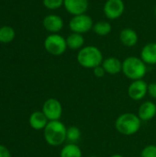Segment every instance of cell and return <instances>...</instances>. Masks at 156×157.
I'll list each match as a JSON object with an SVG mask.
<instances>
[{
    "mask_svg": "<svg viewBox=\"0 0 156 157\" xmlns=\"http://www.w3.org/2000/svg\"><path fill=\"white\" fill-rule=\"evenodd\" d=\"M141 157H156V145L149 144L145 146L141 152Z\"/></svg>",
    "mask_w": 156,
    "mask_h": 157,
    "instance_id": "23",
    "label": "cell"
},
{
    "mask_svg": "<svg viewBox=\"0 0 156 157\" xmlns=\"http://www.w3.org/2000/svg\"><path fill=\"white\" fill-rule=\"evenodd\" d=\"M104 61L101 51L96 46H86L77 53L78 63L86 69H94L102 64Z\"/></svg>",
    "mask_w": 156,
    "mask_h": 157,
    "instance_id": "3",
    "label": "cell"
},
{
    "mask_svg": "<svg viewBox=\"0 0 156 157\" xmlns=\"http://www.w3.org/2000/svg\"><path fill=\"white\" fill-rule=\"evenodd\" d=\"M63 20L60 16L57 15H48L43 19V27L46 30L51 32L52 34L58 33L63 28Z\"/></svg>",
    "mask_w": 156,
    "mask_h": 157,
    "instance_id": "11",
    "label": "cell"
},
{
    "mask_svg": "<svg viewBox=\"0 0 156 157\" xmlns=\"http://www.w3.org/2000/svg\"><path fill=\"white\" fill-rule=\"evenodd\" d=\"M0 157H11V154L9 150L1 144H0Z\"/></svg>",
    "mask_w": 156,
    "mask_h": 157,
    "instance_id": "26",
    "label": "cell"
},
{
    "mask_svg": "<svg viewBox=\"0 0 156 157\" xmlns=\"http://www.w3.org/2000/svg\"><path fill=\"white\" fill-rule=\"evenodd\" d=\"M148 94V84L143 80H134L129 86L128 95L129 97L136 101L142 100Z\"/></svg>",
    "mask_w": 156,
    "mask_h": 157,
    "instance_id": "9",
    "label": "cell"
},
{
    "mask_svg": "<svg viewBox=\"0 0 156 157\" xmlns=\"http://www.w3.org/2000/svg\"><path fill=\"white\" fill-rule=\"evenodd\" d=\"M81 130L76 126H70L67 128L66 133V141L69 144H76L81 139Z\"/></svg>",
    "mask_w": 156,
    "mask_h": 157,
    "instance_id": "21",
    "label": "cell"
},
{
    "mask_svg": "<svg viewBox=\"0 0 156 157\" xmlns=\"http://www.w3.org/2000/svg\"><path fill=\"white\" fill-rule=\"evenodd\" d=\"M142 126V121L138 115L127 112L120 115L115 121L116 130L122 135L131 136L137 133Z\"/></svg>",
    "mask_w": 156,
    "mask_h": 157,
    "instance_id": "2",
    "label": "cell"
},
{
    "mask_svg": "<svg viewBox=\"0 0 156 157\" xmlns=\"http://www.w3.org/2000/svg\"><path fill=\"white\" fill-rule=\"evenodd\" d=\"M16 36L15 30L9 26H4L0 28V42L9 43L14 40Z\"/></svg>",
    "mask_w": 156,
    "mask_h": 157,
    "instance_id": "20",
    "label": "cell"
},
{
    "mask_svg": "<svg viewBox=\"0 0 156 157\" xmlns=\"http://www.w3.org/2000/svg\"><path fill=\"white\" fill-rule=\"evenodd\" d=\"M111 24L108 21H98L94 24L92 30L98 36H107L111 32Z\"/></svg>",
    "mask_w": 156,
    "mask_h": 157,
    "instance_id": "19",
    "label": "cell"
},
{
    "mask_svg": "<svg viewBox=\"0 0 156 157\" xmlns=\"http://www.w3.org/2000/svg\"><path fill=\"white\" fill-rule=\"evenodd\" d=\"M88 0H64L63 6L65 10L73 17L86 14L88 9Z\"/></svg>",
    "mask_w": 156,
    "mask_h": 157,
    "instance_id": "10",
    "label": "cell"
},
{
    "mask_svg": "<svg viewBox=\"0 0 156 157\" xmlns=\"http://www.w3.org/2000/svg\"><path fill=\"white\" fill-rule=\"evenodd\" d=\"M44 48L50 54L59 56L63 54L68 47L66 43V39L57 33H54L49 35L45 39Z\"/></svg>",
    "mask_w": 156,
    "mask_h": 157,
    "instance_id": "5",
    "label": "cell"
},
{
    "mask_svg": "<svg viewBox=\"0 0 156 157\" xmlns=\"http://www.w3.org/2000/svg\"><path fill=\"white\" fill-rule=\"evenodd\" d=\"M141 59L146 64H156V42H150L143 46L141 52Z\"/></svg>",
    "mask_w": 156,
    "mask_h": 157,
    "instance_id": "14",
    "label": "cell"
},
{
    "mask_svg": "<svg viewBox=\"0 0 156 157\" xmlns=\"http://www.w3.org/2000/svg\"><path fill=\"white\" fill-rule=\"evenodd\" d=\"M110 157H124V156H123V155H118V154H117V155H111Z\"/></svg>",
    "mask_w": 156,
    "mask_h": 157,
    "instance_id": "27",
    "label": "cell"
},
{
    "mask_svg": "<svg viewBox=\"0 0 156 157\" xmlns=\"http://www.w3.org/2000/svg\"><path fill=\"white\" fill-rule=\"evenodd\" d=\"M44 139L49 145L59 146L66 141L67 128L60 121H49L43 130Z\"/></svg>",
    "mask_w": 156,
    "mask_h": 157,
    "instance_id": "1",
    "label": "cell"
},
{
    "mask_svg": "<svg viewBox=\"0 0 156 157\" xmlns=\"http://www.w3.org/2000/svg\"><path fill=\"white\" fill-rule=\"evenodd\" d=\"M106 72L108 75H118L119 73L122 72V62L116 57H108L104 59L101 64Z\"/></svg>",
    "mask_w": 156,
    "mask_h": 157,
    "instance_id": "13",
    "label": "cell"
},
{
    "mask_svg": "<svg viewBox=\"0 0 156 157\" xmlns=\"http://www.w3.org/2000/svg\"><path fill=\"white\" fill-rule=\"evenodd\" d=\"M122 73L132 81L140 80L147 73V64L141 58L130 56L122 62Z\"/></svg>",
    "mask_w": 156,
    "mask_h": 157,
    "instance_id": "4",
    "label": "cell"
},
{
    "mask_svg": "<svg viewBox=\"0 0 156 157\" xmlns=\"http://www.w3.org/2000/svg\"><path fill=\"white\" fill-rule=\"evenodd\" d=\"M67 47L71 50H80L85 44V39L83 34L72 32L66 39Z\"/></svg>",
    "mask_w": 156,
    "mask_h": 157,
    "instance_id": "17",
    "label": "cell"
},
{
    "mask_svg": "<svg viewBox=\"0 0 156 157\" xmlns=\"http://www.w3.org/2000/svg\"><path fill=\"white\" fill-rule=\"evenodd\" d=\"M93 26L94 22L92 17L86 14L74 16L69 22V28L72 32L79 34H84L90 31L93 29Z\"/></svg>",
    "mask_w": 156,
    "mask_h": 157,
    "instance_id": "6",
    "label": "cell"
},
{
    "mask_svg": "<svg viewBox=\"0 0 156 157\" xmlns=\"http://www.w3.org/2000/svg\"><path fill=\"white\" fill-rule=\"evenodd\" d=\"M42 112L49 120V121H59L63 115L62 104L56 98H49L44 102L42 106Z\"/></svg>",
    "mask_w": 156,
    "mask_h": 157,
    "instance_id": "7",
    "label": "cell"
},
{
    "mask_svg": "<svg viewBox=\"0 0 156 157\" xmlns=\"http://www.w3.org/2000/svg\"><path fill=\"white\" fill-rule=\"evenodd\" d=\"M120 40L124 46L133 47L137 44L139 38H138L137 32L134 29H132L131 28H126L120 31Z\"/></svg>",
    "mask_w": 156,
    "mask_h": 157,
    "instance_id": "15",
    "label": "cell"
},
{
    "mask_svg": "<svg viewBox=\"0 0 156 157\" xmlns=\"http://www.w3.org/2000/svg\"><path fill=\"white\" fill-rule=\"evenodd\" d=\"M88 157H97V156H95V155H92V156H88Z\"/></svg>",
    "mask_w": 156,
    "mask_h": 157,
    "instance_id": "28",
    "label": "cell"
},
{
    "mask_svg": "<svg viewBox=\"0 0 156 157\" xmlns=\"http://www.w3.org/2000/svg\"><path fill=\"white\" fill-rule=\"evenodd\" d=\"M148 94L151 98L156 99V83H151L148 85Z\"/></svg>",
    "mask_w": 156,
    "mask_h": 157,
    "instance_id": "25",
    "label": "cell"
},
{
    "mask_svg": "<svg viewBox=\"0 0 156 157\" xmlns=\"http://www.w3.org/2000/svg\"><path fill=\"white\" fill-rule=\"evenodd\" d=\"M154 12H155V16H156V6H155V9H154Z\"/></svg>",
    "mask_w": 156,
    "mask_h": 157,
    "instance_id": "29",
    "label": "cell"
},
{
    "mask_svg": "<svg viewBox=\"0 0 156 157\" xmlns=\"http://www.w3.org/2000/svg\"><path fill=\"white\" fill-rule=\"evenodd\" d=\"M103 10L107 18L114 20L122 16L125 10V4L123 0H107Z\"/></svg>",
    "mask_w": 156,
    "mask_h": 157,
    "instance_id": "8",
    "label": "cell"
},
{
    "mask_svg": "<svg viewBox=\"0 0 156 157\" xmlns=\"http://www.w3.org/2000/svg\"><path fill=\"white\" fill-rule=\"evenodd\" d=\"M139 118L141 121H148L153 120L156 115V105L153 101H145L143 102L139 109H138V114Z\"/></svg>",
    "mask_w": 156,
    "mask_h": 157,
    "instance_id": "12",
    "label": "cell"
},
{
    "mask_svg": "<svg viewBox=\"0 0 156 157\" xmlns=\"http://www.w3.org/2000/svg\"><path fill=\"white\" fill-rule=\"evenodd\" d=\"M60 157H83V153L76 144H67L61 150Z\"/></svg>",
    "mask_w": 156,
    "mask_h": 157,
    "instance_id": "18",
    "label": "cell"
},
{
    "mask_svg": "<svg viewBox=\"0 0 156 157\" xmlns=\"http://www.w3.org/2000/svg\"><path fill=\"white\" fill-rule=\"evenodd\" d=\"M64 0H43V5L46 8L51 10H55L63 6Z\"/></svg>",
    "mask_w": 156,
    "mask_h": 157,
    "instance_id": "22",
    "label": "cell"
},
{
    "mask_svg": "<svg viewBox=\"0 0 156 157\" xmlns=\"http://www.w3.org/2000/svg\"><path fill=\"white\" fill-rule=\"evenodd\" d=\"M49 120L46 118L42 111H35L29 117V125L36 131L44 130Z\"/></svg>",
    "mask_w": 156,
    "mask_h": 157,
    "instance_id": "16",
    "label": "cell"
},
{
    "mask_svg": "<svg viewBox=\"0 0 156 157\" xmlns=\"http://www.w3.org/2000/svg\"><path fill=\"white\" fill-rule=\"evenodd\" d=\"M93 73H94V75L97 78H101L103 77L105 75H106V72L103 68L102 65H99V66H97L96 68L93 69Z\"/></svg>",
    "mask_w": 156,
    "mask_h": 157,
    "instance_id": "24",
    "label": "cell"
}]
</instances>
